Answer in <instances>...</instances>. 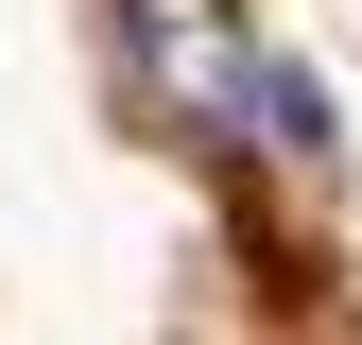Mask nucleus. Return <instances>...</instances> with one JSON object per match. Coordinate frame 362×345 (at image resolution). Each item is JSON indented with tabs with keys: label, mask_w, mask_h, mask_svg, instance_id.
Here are the masks:
<instances>
[{
	"label": "nucleus",
	"mask_w": 362,
	"mask_h": 345,
	"mask_svg": "<svg viewBox=\"0 0 362 345\" xmlns=\"http://www.w3.org/2000/svg\"><path fill=\"white\" fill-rule=\"evenodd\" d=\"M259 121H276V156H293V172H328V156H345L328 86H310V69H276V52H259Z\"/></svg>",
	"instance_id": "2"
},
{
	"label": "nucleus",
	"mask_w": 362,
	"mask_h": 345,
	"mask_svg": "<svg viewBox=\"0 0 362 345\" xmlns=\"http://www.w3.org/2000/svg\"><path fill=\"white\" fill-rule=\"evenodd\" d=\"M121 86H139L156 139L242 156L259 139V35H242V0H121Z\"/></svg>",
	"instance_id": "1"
}]
</instances>
